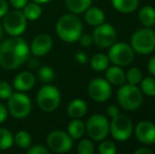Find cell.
Listing matches in <instances>:
<instances>
[{"instance_id":"11","label":"cell","mask_w":155,"mask_h":154,"mask_svg":"<svg viewBox=\"0 0 155 154\" xmlns=\"http://www.w3.org/2000/svg\"><path fill=\"white\" fill-rule=\"evenodd\" d=\"M47 144L49 149L53 152L67 153L73 147V138L67 132L61 130H54L48 135Z\"/></svg>"},{"instance_id":"8","label":"cell","mask_w":155,"mask_h":154,"mask_svg":"<svg viewBox=\"0 0 155 154\" xmlns=\"http://www.w3.org/2000/svg\"><path fill=\"white\" fill-rule=\"evenodd\" d=\"M134 126L130 118L124 114L119 113L117 116L113 117L110 123V133L115 140L126 142L131 137Z\"/></svg>"},{"instance_id":"21","label":"cell","mask_w":155,"mask_h":154,"mask_svg":"<svg viewBox=\"0 0 155 154\" xmlns=\"http://www.w3.org/2000/svg\"><path fill=\"white\" fill-rule=\"evenodd\" d=\"M112 5L117 12L130 14L138 8V0H112Z\"/></svg>"},{"instance_id":"6","label":"cell","mask_w":155,"mask_h":154,"mask_svg":"<svg viewBox=\"0 0 155 154\" xmlns=\"http://www.w3.org/2000/svg\"><path fill=\"white\" fill-rule=\"evenodd\" d=\"M61 101L60 91L52 84L43 86L37 93L38 107L45 112H53L59 107Z\"/></svg>"},{"instance_id":"39","label":"cell","mask_w":155,"mask_h":154,"mask_svg":"<svg viewBox=\"0 0 155 154\" xmlns=\"http://www.w3.org/2000/svg\"><path fill=\"white\" fill-rule=\"evenodd\" d=\"M8 12V3L6 0H0V18H3Z\"/></svg>"},{"instance_id":"20","label":"cell","mask_w":155,"mask_h":154,"mask_svg":"<svg viewBox=\"0 0 155 154\" xmlns=\"http://www.w3.org/2000/svg\"><path fill=\"white\" fill-rule=\"evenodd\" d=\"M68 133L73 139H79L86 133V125L80 118H73L68 125Z\"/></svg>"},{"instance_id":"41","label":"cell","mask_w":155,"mask_h":154,"mask_svg":"<svg viewBox=\"0 0 155 154\" xmlns=\"http://www.w3.org/2000/svg\"><path fill=\"white\" fill-rule=\"evenodd\" d=\"M148 70H149L150 74L155 77V56L150 58L149 62H148Z\"/></svg>"},{"instance_id":"13","label":"cell","mask_w":155,"mask_h":154,"mask_svg":"<svg viewBox=\"0 0 155 154\" xmlns=\"http://www.w3.org/2000/svg\"><path fill=\"white\" fill-rule=\"evenodd\" d=\"M89 96L97 103H104L112 95V87L104 78H94L88 86Z\"/></svg>"},{"instance_id":"22","label":"cell","mask_w":155,"mask_h":154,"mask_svg":"<svg viewBox=\"0 0 155 154\" xmlns=\"http://www.w3.org/2000/svg\"><path fill=\"white\" fill-rule=\"evenodd\" d=\"M139 21L143 27L151 28L155 25V8L150 5H146L140 8L138 13Z\"/></svg>"},{"instance_id":"2","label":"cell","mask_w":155,"mask_h":154,"mask_svg":"<svg viewBox=\"0 0 155 154\" xmlns=\"http://www.w3.org/2000/svg\"><path fill=\"white\" fill-rule=\"evenodd\" d=\"M57 36L64 42H76L82 34V22L76 14H65L56 23Z\"/></svg>"},{"instance_id":"26","label":"cell","mask_w":155,"mask_h":154,"mask_svg":"<svg viewBox=\"0 0 155 154\" xmlns=\"http://www.w3.org/2000/svg\"><path fill=\"white\" fill-rule=\"evenodd\" d=\"M14 143L21 149H29L32 146V136L27 131H18L14 135Z\"/></svg>"},{"instance_id":"25","label":"cell","mask_w":155,"mask_h":154,"mask_svg":"<svg viewBox=\"0 0 155 154\" xmlns=\"http://www.w3.org/2000/svg\"><path fill=\"white\" fill-rule=\"evenodd\" d=\"M91 68L96 72H102L109 67L110 60H109L108 55L102 53H98L96 55H94L90 61Z\"/></svg>"},{"instance_id":"17","label":"cell","mask_w":155,"mask_h":154,"mask_svg":"<svg viewBox=\"0 0 155 154\" xmlns=\"http://www.w3.org/2000/svg\"><path fill=\"white\" fill-rule=\"evenodd\" d=\"M106 79L110 84L121 86L126 84V73L119 66L108 67L106 69Z\"/></svg>"},{"instance_id":"42","label":"cell","mask_w":155,"mask_h":154,"mask_svg":"<svg viewBox=\"0 0 155 154\" xmlns=\"http://www.w3.org/2000/svg\"><path fill=\"white\" fill-rule=\"evenodd\" d=\"M135 154H153V151L151 149L147 148V147H143V148H139L135 151Z\"/></svg>"},{"instance_id":"23","label":"cell","mask_w":155,"mask_h":154,"mask_svg":"<svg viewBox=\"0 0 155 154\" xmlns=\"http://www.w3.org/2000/svg\"><path fill=\"white\" fill-rule=\"evenodd\" d=\"M92 0H65V6L73 14L84 13L91 6Z\"/></svg>"},{"instance_id":"30","label":"cell","mask_w":155,"mask_h":154,"mask_svg":"<svg viewBox=\"0 0 155 154\" xmlns=\"http://www.w3.org/2000/svg\"><path fill=\"white\" fill-rule=\"evenodd\" d=\"M38 77L40 79V81L43 82V84H50L55 77V73H54V70L51 67L45 66L39 69Z\"/></svg>"},{"instance_id":"44","label":"cell","mask_w":155,"mask_h":154,"mask_svg":"<svg viewBox=\"0 0 155 154\" xmlns=\"http://www.w3.org/2000/svg\"><path fill=\"white\" fill-rule=\"evenodd\" d=\"M2 35H3V31H2V27H1V25H0V41H1V39H2Z\"/></svg>"},{"instance_id":"40","label":"cell","mask_w":155,"mask_h":154,"mask_svg":"<svg viewBox=\"0 0 155 154\" xmlns=\"http://www.w3.org/2000/svg\"><path fill=\"white\" fill-rule=\"evenodd\" d=\"M8 109L5 108V106L2 105V103H0V123H4V121L6 120V118H8Z\"/></svg>"},{"instance_id":"24","label":"cell","mask_w":155,"mask_h":154,"mask_svg":"<svg viewBox=\"0 0 155 154\" xmlns=\"http://www.w3.org/2000/svg\"><path fill=\"white\" fill-rule=\"evenodd\" d=\"M22 13L25 15V17L27 18V20L30 21H35L37 19H39V17L41 16V8L40 4L37 2H28L22 8Z\"/></svg>"},{"instance_id":"10","label":"cell","mask_w":155,"mask_h":154,"mask_svg":"<svg viewBox=\"0 0 155 154\" xmlns=\"http://www.w3.org/2000/svg\"><path fill=\"white\" fill-rule=\"evenodd\" d=\"M28 20L23 15L22 11L15 8L14 11H10L3 17L2 28L11 36H20L25 33L27 29Z\"/></svg>"},{"instance_id":"28","label":"cell","mask_w":155,"mask_h":154,"mask_svg":"<svg viewBox=\"0 0 155 154\" xmlns=\"http://www.w3.org/2000/svg\"><path fill=\"white\" fill-rule=\"evenodd\" d=\"M140 91L143 94L150 97H155V77L150 76L143 78L140 81Z\"/></svg>"},{"instance_id":"34","label":"cell","mask_w":155,"mask_h":154,"mask_svg":"<svg viewBox=\"0 0 155 154\" xmlns=\"http://www.w3.org/2000/svg\"><path fill=\"white\" fill-rule=\"evenodd\" d=\"M28 153L29 154H49L50 149H47L43 147L42 145H35V146H31L28 149Z\"/></svg>"},{"instance_id":"3","label":"cell","mask_w":155,"mask_h":154,"mask_svg":"<svg viewBox=\"0 0 155 154\" xmlns=\"http://www.w3.org/2000/svg\"><path fill=\"white\" fill-rule=\"evenodd\" d=\"M143 96L140 89L134 84H124L117 91V101L126 111L138 109L143 103Z\"/></svg>"},{"instance_id":"33","label":"cell","mask_w":155,"mask_h":154,"mask_svg":"<svg viewBox=\"0 0 155 154\" xmlns=\"http://www.w3.org/2000/svg\"><path fill=\"white\" fill-rule=\"evenodd\" d=\"M13 89L8 82L0 81V99H8L12 95Z\"/></svg>"},{"instance_id":"31","label":"cell","mask_w":155,"mask_h":154,"mask_svg":"<svg viewBox=\"0 0 155 154\" xmlns=\"http://www.w3.org/2000/svg\"><path fill=\"white\" fill-rule=\"evenodd\" d=\"M98 151L100 154H115L117 152V148L113 142L104 139L98 147Z\"/></svg>"},{"instance_id":"19","label":"cell","mask_w":155,"mask_h":154,"mask_svg":"<svg viewBox=\"0 0 155 154\" xmlns=\"http://www.w3.org/2000/svg\"><path fill=\"white\" fill-rule=\"evenodd\" d=\"M104 13L101 8H96V6H90L88 10L84 12V20L89 25L97 27L104 22Z\"/></svg>"},{"instance_id":"5","label":"cell","mask_w":155,"mask_h":154,"mask_svg":"<svg viewBox=\"0 0 155 154\" xmlns=\"http://www.w3.org/2000/svg\"><path fill=\"white\" fill-rule=\"evenodd\" d=\"M8 111L13 117L23 119L30 115L32 111V101L23 92L12 93L8 99Z\"/></svg>"},{"instance_id":"9","label":"cell","mask_w":155,"mask_h":154,"mask_svg":"<svg viewBox=\"0 0 155 154\" xmlns=\"http://www.w3.org/2000/svg\"><path fill=\"white\" fill-rule=\"evenodd\" d=\"M134 55L135 52L133 51L132 47L126 42L113 43L108 53L110 62L119 67H127L132 64Z\"/></svg>"},{"instance_id":"14","label":"cell","mask_w":155,"mask_h":154,"mask_svg":"<svg viewBox=\"0 0 155 154\" xmlns=\"http://www.w3.org/2000/svg\"><path fill=\"white\" fill-rule=\"evenodd\" d=\"M135 136L137 140L143 145L155 144V123L149 120L139 121L134 128Z\"/></svg>"},{"instance_id":"37","label":"cell","mask_w":155,"mask_h":154,"mask_svg":"<svg viewBox=\"0 0 155 154\" xmlns=\"http://www.w3.org/2000/svg\"><path fill=\"white\" fill-rule=\"evenodd\" d=\"M75 60L80 64H84L88 62V56L84 52H78L75 54Z\"/></svg>"},{"instance_id":"15","label":"cell","mask_w":155,"mask_h":154,"mask_svg":"<svg viewBox=\"0 0 155 154\" xmlns=\"http://www.w3.org/2000/svg\"><path fill=\"white\" fill-rule=\"evenodd\" d=\"M53 48V39L48 34H39L32 41L30 52L36 57L45 56Z\"/></svg>"},{"instance_id":"29","label":"cell","mask_w":155,"mask_h":154,"mask_svg":"<svg viewBox=\"0 0 155 154\" xmlns=\"http://www.w3.org/2000/svg\"><path fill=\"white\" fill-rule=\"evenodd\" d=\"M141 79H143V73L136 67L129 69V71L126 73V81L130 84H134V86H138L140 84Z\"/></svg>"},{"instance_id":"36","label":"cell","mask_w":155,"mask_h":154,"mask_svg":"<svg viewBox=\"0 0 155 154\" xmlns=\"http://www.w3.org/2000/svg\"><path fill=\"white\" fill-rule=\"evenodd\" d=\"M29 0H10V3L12 4V6L14 8H17V10H21L23 8V6L28 3Z\"/></svg>"},{"instance_id":"32","label":"cell","mask_w":155,"mask_h":154,"mask_svg":"<svg viewBox=\"0 0 155 154\" xmlns=\"http://www.w3.org/2000/svg\"><path fill=\"white\" fill-rule=\"evenodd\" d=\"M77 152L79 154H93L94 145L90 139H81L77 146Z\"/></svg>"},{"instance_id":"18","label":"cell","mask_w":155,"mask_h":154,"mask_svg":"<svg viewBox=\"0 0 155 154\" xmlns=\"http://www.w3.org/2000/svg\"><path fill=\"white\" fill-rule=\"evenodd\" d=\"M87 111H88V105L86 101L79 98L73 99L67 108L68 115L71 118H81L86 115Z\"/></svg>"},{"instance_id":"35","label":"cell","mask_w":155,"mask_h":154,"mask_svg":"<svg viewBox=\"0 0 155 154\" xmlns=\"http://www.w3.org/2000/svg\"><path fill=\"white\" fill-rule=\"evenodd\" d=\"M78 40H79L80 44H81L82 47H84V48L90 47V45L93 43L92 35H89V34H81Z\"/></svg>"},{"instance_id":"12","label":"cell","mask_w":155,"mask_h":154,"mask_svg":"<svg viewBox=\"0 0 155 154\" xmlns=\"http://www.w3.org/2000/svg\"><path fill=\"white\" fill-rule=\"evenodd\" d=\"M93 42L101 49L110 48L113 43L116 42L117 33L112 25L110 23H101L95 27L92 34Z\"/></svg>"},{"instance_id":"27","label":"cell","mask_w":155,"mask_h":154,"mask_svg":"<svg viewBox=\"0 0 155 154\" xmlns=\"http://www.w3.org/2000/svg\"><path fill=\"white\" fill-rule=\"evenodd\" d=\"M14 144V135L10 130L0 128V151L8 150Z\"/></svg>"},{"instance_id":"1","label":"cell","mask_w":155,"mask_h":154,"mask_svg":"<svg viewBox=\"0 0 155 154\" xmlns=\"http://www.w3.org/2000/svg\"><path fill=\"white\" fill-rule=\"evenodd\" d=\"M30 47L25 39L12 36L0 44V66L5 70H15L29 58Z\"/></svg>"},{"instance_id":"43","label":"cell","mask_w":155,"mask_h":154,"mask_svg":"<svg viewBox=\"0 0 155 154\" xmlns=\"http://www.w3.org/2000/svg\"><path fill=\"white\" fill-rule=\"evenodd\" d=\"M33 1L37 2V3H39V4H42V3H48L50 0H33Z\"/></svg>"},{"instance_id":"7","label":"cell","mask_w":155,"mask_h":154,"mask_svg":"<svg viewBox=\"0 0 155 154\" xmlns=\"http://www.w3.org/2000/svg\"><path fill=\"white\" fill-rule=\"evenodd\" d=\"M86 132L91 139L101 142L106 139L110 133V123L104 115L94 114L87 121Z\"/></svg>"},{"instance_id":"4","label":"cell","mask_w":155,"mask_h":154,"mask_svg":"<svg viewBox=\"0 0 155 154\" xmlns=\"http://www.w3.org/2000/svg\"><path fill=\"white\" fill-rule=\"evenodd\" d=\"M133 51L140 55H149L155 51V32L151 28H143L134 32L130 40Z\"/></svg>"},{"instance_id":"16","label":"cell","mask_w":155,"mask_h":154,"mask_svg":"<svg viewBox=\"0 0 155 154\" xmlns=\"http://www.w3.org/2000/svg\"><path fill=\"white\" fill-rule=\"evenodd\" d=\"M35 82L36 80H35V76L33 75V73L25 71L16 75L13 81V87L19 92H27L33 89Z\"/></svg>"},{"instance_id":"38","label":"cell","mask_w":155,"mask_h":154,"mask_svg":"<svg viewBox=\"0 0 155 154\" xmlns=\"http://www.w3.org/2000/svg\"><path fill=\"white\" fill-rule=\"evenodd\" d=\"M107 113H108V115L110 116L111 118L117 116L119 114L118 107H117V106H115V105H110L108 107V109H107Z\"/></svg>"}]
</instances>
